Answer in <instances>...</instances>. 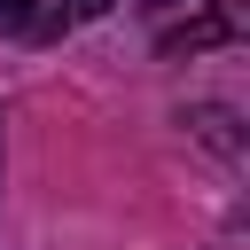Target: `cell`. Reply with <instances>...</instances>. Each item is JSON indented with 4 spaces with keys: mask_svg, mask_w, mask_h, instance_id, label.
<instances>
[{
    "mask_svg": "<svg viewBox=\"0 0 250 250\" xmlns=\"http://www.w3.org/2000/svg\"><path fill=\"white\" fill-rule=\"evenodd\" d=\"M242 31V0H211L203 16H188V23H172L164 39H156V55H203V47H219V39H234Z\"/></svg>",
    "mask_w": 250,
    "mask_h": 250,
    "instance_id": "obj_1",
    "label": "cell"
},
{
    "mask_svg": "<svg viewBox=\"0 0 250 250\" xmlns=\"http://www.w3.org/2000/svg\"><path fill=\"white\" fill-rule=\"evenodd\" d=\"M195 133H203L211 148H227V156H234V133H227V109H195Z\"/></svg>",
    "mask_w": 250,
    "mask_h": 250,
    "instance_id": "obj_2",
    "label": "cell"
},
{
    "mask_svg": "<svg viewBox=\"0 0 250 250\" xmlns=\"http://www.w3.org/2000/svg\"><path fill=\"white\" fill-rule=\"evenodd\" d=\"M39 23V0H0V31H31Z\"/></svg>",
    "mask_w": 250,
    "mask_h": 250,
    "instance_id": "obj_3",
    "label": "cell"
},
{
    "mask_svg": "<svg viewBox=\"0 0 250 250\" xmlns=\"http://www.w3.org/2000/svg\"><path fill=\"white\" fill-rule=\"evenodd\" d=\"M102 8H109V0H55L47 16H55V23H86V16H102Z\"/></svg>",
    "mask_w": 250,
    "mask_h": 250,
    "instance_id": "obj_4",
    "label": "cell"
},
{
    "mask_svg": "<svg viewBox=\"0 0 250 250\" xmlns=\"http://www.w3.org/2000/svg\"><path fill=\"white\" fill-rule=\"evenodd\" d=\"M141 8H180V0H141Z\"/></svg>",
    "mask_w": 250,
    "mask_h": 250,
    "instance_id": "obj_5",
    "label": "cell"
}]
</instances>
